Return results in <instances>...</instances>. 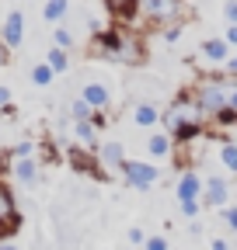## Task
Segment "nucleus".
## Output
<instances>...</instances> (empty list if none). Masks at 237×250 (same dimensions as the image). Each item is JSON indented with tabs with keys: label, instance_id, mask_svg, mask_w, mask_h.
Returning a JSON list of instances; mask_svg holds the SVG:
<instances>
[{
	"label": "nucleus",
	"instance_id": "1",
	"mask_svg": "<svg viewBox=\"0 0 237 250\" xmlns=\"http://www.w3.org/2000/svg\"><path fill=\"white\" fill-rule=\"evenodd\" d=\"M161 122H164V132L174 139V146H189V143L202 139L206 136V125H210V118L202 115L199 101L192 98V90L178 94V98L164 108Z\"/></svg>",
	"mask_w": 237,
	"mask_h": 250
},
{
	"label": "nucleus",
	"instance_id": "2",
	"mask_svg": "<svg viewBox=\"0 0 237 250\" xmlns=\"http://www.w3.org/2000/svg\"><path fill=\"white\" fill-rule=\"evenodd\" d=\"M91 52L98 59H108V62H122V66H140L146 59V49H143V39L129 28H108L101 35H95L91 42Z\"/></svg>",
	"mask_w": 237,
	"mask_h": 250
},
{
	"label": "nucleus",
	"instance_id": "3",
	"mask_svg": "<svg viewBox=\"0 0 237 250\" xmlns=\"http://www.w3.org/2000/svg\"><path fill=\"white\" fill-rule=\"evenodd\" d=\"M192 98L199 101L202 115L206 118H216L220 111H227V87H223V73L220 77H202L195 87H192Z\"/></svg>",
	"mask_w": 237,
	"mask_h": 250
},
{
	"label": "nucleus",
	"instance_id": "4",
	"mask_svg": "<svg viewBox=\"0 0 237 250\" xmlns=\"http://www.w3.org/2000/svg\"><path fill=\"white\" fill-rule=\"evenodd\" d=\"M185 0H140V18L146 21V24H164V28H171V24H178L185 18Z\"/></svg>",
	"mask_w": 237,
	"mask_h": 250
},
{
	"label": "nucleus",
	"instance_id": "5",
	"mask_svg": "<svg viewBox=\"0 0 237 250\" xmlns=\"http://www.w3.org/2000/svg\"><path fill=\"white\" fill-rule=\"evenodd\" d=\"M122 181L136 191H150V188L161 181V167H154L150 160H126L122 164Z\"/></svg>",
	"mask_w": 237,
	"mask_h": 250
},
{
	"label": "nucleus",
	"instance_id": "6",
	"mask_svg": "<svg viewBox=\"0 0 237 250\" xmlns=\"http://www.w3.org/2000/svg\"><path fill=\"white\" fill-rule=\"evenodd\" d=\"M21 229V212L14 205V195H11V188L0 181V236H11Z\"/></svg>",
	"mask_w": 237,
	"mask_h": 250
},
{
	"label": "nucleus",
	"instance_id": "7",
	"mask_svg": "<svg viewBox=\"0 0 237 250\" xmlns=\"http://www.w3.org/2000/svg\"><path fill=\"white\" fill-rule=\"evenodd\" d=\"M230 205V181L227 177H206L202 181V208H223Z\"/></svg>",
	"mask_w": 237,
	"mask_h": 250
},
{
	"label": "nucleus",
	"instance_id": "8",
	"mask_svg": "<svg viewBox=\"0 0 237 250\" xmlns=\"http://www.w3.org/2000/svg\"><path fill=\"white\" fill-rule=\"evenodd\" d=\"M95 156H98V167H105V170H112V174H122V164L129 160L126 156V146L122 143H98V149H95Z\"/></svg>",
	"mask_w": 237,
	"mask_h": 250
},
{
	"label": "nucleus",
	"instance_id": "9",
	"mask_svg": "<svg viewBox=\"0 0 237 250\" xmlns=\"http://www.w3.org/2000/svg\"><path fill=\"white\" fill-rule=\"evenodd\" d=\"M174 195H178V205H185V202H202V174L192 170V167L182 170V174H178Z\"/></svg>",
	"mask_w": 237,
	"mask_h": 250
},
{
	"label": "nucleus",
	"instance_id": "10",
	"mask_svg": "<svg viewBox=\"0 0 237 250\" xmlns=\"http://www.w3.org/2000/svg\"><path fill=\"white\" fill-rule=\"evenodd\" d=\"M24 39V14L21 11H11L4 28H0V42H4V49H18Z\"/></svg>",
	"mask_w": 237,
	"mask_h": 250
},
{
	"label": "nucleus",
	"instance_id": "11",
	"mask_svg": "<svg viewBox=\"0 0 237 250\" xmlns=\"http://www.w3.org/2000/svg\"><path fill=\"white\" fill-rule=\"evenodd\" d=\"M105 11H108L115 21L133 24V21L140 18V0H105Z\"/></svg>",
	"mask_w": 237,
	"mask_h": 250
},
{
	"label": "nucleus",
	"instance_id": "12",
	"mask_svg": "<svg viewBox=\"0 0 237 250\" xmlns=\"http://www.w3.org/2000/svg\"><path fill=\"white\" fill-rule=\"evenodd\" d=\"M161 108L157 104H150V101H140V104H133V125H140V129H157L161 125Z\"/></svg>",
	"mask_w": 237,
	"mask_h": 250
},
{
	"label": "nucleus",
	"instance_id": "13",
	"mask_svg": "<svg viewBox=\"0 0 237 250\" xmlns=\"http://www.w3.org/2000/svg\"><path fill=\"white\" fill-rule=\"evenodd\" d=\"M199 56H202L206 62H213V66H223V62L230 59V45H227L223 39H206V42L199 45Z\"/></svg>",
	"mask_w": 237,
	"mask_h": 250
},
{
	"label": "nucleus",
	"instance_id": "14",
	"mask_svg": "<svg viewBox=\"0 0 237 250\" xmlns=\"http://www.w3.org/2000/svg\"><path fill=\"white\" fill-rule=\"evenodd\" d=\"M80 98L91 104L95 111H105L108 104H112V94H108V87L105 83H98V80H91V83H84V90H80Z\"/></svg>",
	"mask_w": 237,
	"mask_h": 250
},
{
	"label": "nucleus",
	"instance_id": "15",
	"mask_svg": "<svg viewBox=\"0 0 237 250\" xmlns=\"http://www.w3.org/2000/svg\"><path fill=\"white\" fill-rule=\"evenodd\" d=\"M174 139L167 136V132H150L146 136V153L150 156H161V160H167V156H174Z\"/></svg>",
	"mask_w": 237,
	"mask_h": 250
},
{
	"label": "nucleus",
	"instance_id": "16",
	"mask_svg": "<svg viewBox=\"0 0 237 250\" xmlns=\"http://www.w3.org/2000/svg\"><path fill=\"white\" fill-rule=\"evenodd\" d=\"M11 170H14V177L24 188H32L39 181V160H35V156H28V160H11Z\"/></svg>",
	"mask_w": 237,
	"mask_h": 250
},
{
	"label": "nucleus",
	"instance_id": "17",
	"mask_svg": "<svg viewBox=\"0 0 237 250\" xmlns=\"http://www.w3.org/2000/svg\"><path fill=\"white\" fill-rule=\"evenodd\" d=\"M73 136H77V146L98 149V129H95L91 122H73Z\"/></svg>",
	"mask_w": 237,
	"mask_h": 250
},
{
	"label": "nucleus",
	"instance_id": "18",
	"mask_svg": "<svg viewBox=\"0 0 237 250\" xmlns=\"http://www.w3.org/2000/svg\"><path fill=\"white\" fill-rule=\"evenodd\" d=\"M46 62H49V70H52V73H67V70H70V52L52 45V49L46 52Z\"/></svg>",
	"mask_w": 237,
	"mask_h": 250
},
{
	"label": "nucleus",
	"instance_id": "19",
	"mask_svg": "<svg viewBox=\"0 0 237 250\" xmlns=\"http://www.w3.org/2000/svg\"><path fill=\"white\" fill-rule=\"evenodd\" d=\"M67 11H70V0H46L42 18H46V21H63Z\"/></svg>",
	"mask_w": 237,
	"mask_h": 250
},
{
	"label": "nucleus",
	"instance_id": "20",
	"mask_svg": "<svg viewBox=\"0 0 237 250\" xmlns=\"http://www.w3.org/2000/svg\"><path fill=\"white\" fill-rule=\"evenodd\" d=\"M220 164H223L230 174H237V143H234V139H223V143H220Z\"/></svg>",
	"mask_w": 237,
	"mask_h": 250
},
{
	"label": "nucleus",
	"instance_id": "21",
	"mask_svg": "<svg viewBox=\"0 0 237 250\" xmlns=\"http://www.w3.org/2000/svg\"><path fill=\"white\" fill-rule=\"evenodd\" d=\"M56 80V73L49 70V62H35V66H32V83L35 87H49Z\"/></svg>",
	"mask_w": 237,
	"mask_h": 250
},
{
	"label": "nucleus",
	"instance_id": "22",
	"mask_svg": "<svg viewBox=\"0 0 237 250\" xmlns=\"http://www.w3.org/2000/svg\"><path fill=\"white\" fill-rule=\"evenodd\" d=\"M70 118H73V122H91V118H95V108L87 104L84 98H77V101L70 104Z\"/></svg>",
	"mask_w": 237,
	"mask_h": 250
},
{
	"label": "nucleus",
	"instance_id": "23",
	"mask_svg": "<svg viewBox=\"0 0 237 250\" xmlns=\"http://www.w3.org/2000/svg\"><path fill=\"white\" fill-rule=\"evenodd\" d=\"M52 39H56V49H67V52L77 45V39H73V31H70V28H56V31H52Z\"/></svg>",
	"mask_w": 237,
	"mask_h": 250
},
{
	"label": "nucleus",
	"instance_id": "24",
	"mask_svg": "<svg viewBox=\"0 0 237 250\" xmlns=\"http://www.w3.org/2000/svg\"><path fill=\"white\" fill-rule=\"evenodd\" d=\"M213 125H216V129H234V125H237V111H220L216 118H213Z\"/></svg>",
	"mask_w": 237,
	"mask_h": 250
},
{
	"label": "nucleus",
	"instance_id": "25",
	"mask_svg": "<svg viewBox=\"0 0 237 250\" xmlns=\"http://www.w3.org/2000/svg\"><path fill=\"white\" fill-rule=\"evenodd\" d=\"M220 215H223L227 229H230V233H237V205H223V208H220Z\"/></svg>",
	"mask_w": 237,
	"mask_h": 250
},
{
	"label": "nucleus",
	"instance_id": "26",
	"mask_svg": "<svg viewBox=\"0 0 237 250\" xmlns=\"http://www.w3.org/2000/svg\"><path fill=\"white\" fill-rule=\"evenodd\" d=\"M143 250H171V243H167V236H146Z\"/></svg>",
	"mask_w": 237,
	"mask_h": 250
},
{
	"label": "nucleus",
	"instance_id": "27",
	"mask_svg": "<svg viewBox=\"0 0 237 250\" xmlns=\"http://www.w3.org/2000/svg\"><path fill=\"white\" fill-rule=\"evenodd\" d=\"M129 243H133V250H143V243H146V233H143L140 226H133V229H129Z\"/></svg>",
	"mask_w": 237,
	"mask_h": 250
},
{
	"label": "nucleus",
	"instance_id": "28",
	"mask_svg": "<svg viewBox=\"0 0 237 250\" xmlns=\"http://www.w3.org/2000/svg\"><path fill=\"white\" fill-rule=\"evenodd\" d=\"M223 18L227 24H237V0H223Z\"/></svg>",
	"mask_w": 237,
	"mask_h": 250
},
{
	"label": "nucleus",
	"instance_id": "29",
	"mask_svg": "<svg viewBox=\"0 0 237 250\" xmlns=\"http://www.w3.org/2000/svg\"><path fill=\"white\" fill-rule=\"evenodd\" d=\"M178 208H182L185 219H195V215L202 212V202H185V205H178Z\"/></svg>",
	"mask_w": 237,
	"mask_h": 250
},
{
	"label": "nucleus",
	"instance_id": "30",
	"mask_svg": "<svg viewBox=\"0 0 237 250\" xmlns=\"http://www.w3.org/2000/svg\"><path fill=\"white\" fill-rule=\"evenodd\" d=\"M178 39H182V24H171V28H164V42H167V45H174Z\"/></svg>",
	"mask_w": 237,
	"mask_h": 250
},
{
	"label": "nucleus",
	"instance_id": "31",
	"mask_svg": "<svg viewBox=\"0 0 237 250\" xmlns=\"http://www.w3.org/2000/svg\"><path fill=\"white\" fill-rule=\"evenodd\" d=\"M223 77H237V56H230V59L223 62Z\"/></svg>",
	"mask_w": 237,
	"mask_h": 250
},
{
	"label": "nucleus",
	"instance_id": "32",
	"mask_svg": "<svg viewBox=\"0 0 237 250\" xmlns=\"http://www.w3.org/2000/svg\"><path fill=\"white\" fill-rule=\"evenodd\" d=\"M223 42H227L230 49L237 45V24H227V35H223Z\"/></svg>",
	"mask_w": 237,
	"mask_h": 250
},
{
	"label": "nucleus",
	"instance_id": "33",
	"mask_svg": "<svg viewBox=\"0 0 237 250\" xmlns=\"http://www.w3.org/2000/svg\"><path fill=\"white\" fill-rule=\"evenodd\" d=\"M210 250H230V240H223V236H213V240H210Z\"/></svg>",
	"mask_w": 237,
	"mask_h": 250
},
{
	"label": "nucleus",
	"instance_id": "34",
	"mask_svg": "<svg viewBox=\"0 0 237 250\" xmlns=\"http://www.w3.org/2000/svg\"><path fill=\"white\" fill-rule=\"evenodd\" d=\"M0 108H11V90L0 87Z\"/></svg>",
	"mask_w": 237,
	"mask_h": 250
},
{
	"label": "nucleus",
	"instance_id": "35",
	"mask_svg": "<svg viewBox=\"0 0 237 250\" xmlns=\"http://www.w3.org/2000/svg\"><path fill=\"white\" fill-rule=\"evenodd\" d=\"M7 62V49H4V42H0V66Z\"/></svg>",
	"mask_w": 237,
	"mask_h": 250
},
{
	"label": "nucleus",
	"instance_id": "36",
	"mask_svg": "<svg viewBox=\"0 0 237 250\" xmlns=\"http://www.w3.org/2000/svg\"><path fill=\"white\" fill-rule=\"evenodd\" d=\"M0 250H18V247L14 243H0Z\"/></svg>",
	"mask_w": 237,
	"mask_h": 250
}]
</instances>
